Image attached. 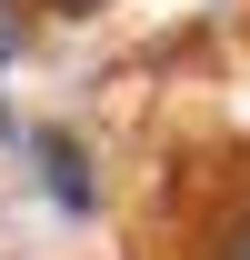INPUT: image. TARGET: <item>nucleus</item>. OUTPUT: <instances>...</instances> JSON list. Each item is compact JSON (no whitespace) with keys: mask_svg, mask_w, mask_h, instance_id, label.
Instances as JSON below:
<instances>
[{"mask_svg":"<svg viewBox=\"0 0 250 260\" xmlns=\"http://www.w3.org/2000/svg\"><path fill=\"white\" fill-rule=\"evenodd\" d=\"M30 150H40V170H50V200L60 210H90V170H80V140H60V130H30Z\"/></svg>","mask_w":250,"mask_h":260,"instance_id":"nucleus-1","label":"nucleus"},{"mask_svg":"<svg viewBox=\"0 0 250 260\" xmlns=\"http://www.w3.org/2000/svg\"><path fill=\"white\" fill-rule=\"evenodd\" d=\"M10 50H20V20H10V0H0V70H10Z\"/></svg>","mask_w":250,"mask_h":260,"instance_id":"nucleus-2","label":"nucleus"},{"mask_svg":"<svg viewBox=\"0 0 250 260\" xmlns=\"http://www.w3.org/2000/svg\"><path fill=\"white\" fill-rule=\"evenodd\" d=\"M220 260H250V220H240V230H230V250H220Z\"/></svg>","mask_w":250,"mask_h":260,"instance_id":"nucleus-3","label":"nucleus"},{"mask_svg":"<svg viewBox=\"0 0 250 260\" xmlns=\"http://www.w3.org/2000/svg\"><path fill=\"white\" fill-rule=\"evenodd\" d=\"M50 10H70V20H80V10H100V0H50Z\"/></svg>","mask_w":250,"mask_h":260,"instance_id":"nucleus-4","label":"nucleus"}]
</instances>
